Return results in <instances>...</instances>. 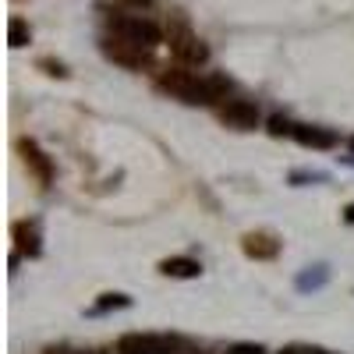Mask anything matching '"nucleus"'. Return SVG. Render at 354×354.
I'll list each match as a JSON object with an SVG mask.
<instances>
[{
	"mask_svg": "<svg viewBox=\"0 0 354 354\" xmlns=\"http://www.w3.org/2000/svg\"><path fill=\"white\" fill-rule=\"evenodd\" d=\"M192 344L177 333H124L117 354H188Z\"/></svg>",
	"mask_w": 354,
	"mask_h": 354,
	"instance_id": "nucleus-1",
	"label": "nucleus"
},
{
	"mask_svg": "<svg viewBox=\"0 0 354 354\" xmlns=\"http://www.w3.org/2000/svg\"><path fill=\"white\" fill-rule=\"evenodd\" d=\"M167 43H170V53L177 57L181 64H205L209 61V50L205 43L192 32V25L181 18V15H170V25H167Z\"/></svg>",
	"mask_w": 354,
	"mask_h": 354,
	"instance_id": "nucleus-2",
	"label": "nucleus"
},
{
	"mask_svg": "<svg viewBox=\"0 0 354 354\" xmlns=\"http://www.w3.org/2000/svg\"><path fill=\"white\" fill-rule=\"evenodd\" d=\"M110 32L124 36L138 46H149V50H156L163 43V32H160L156 21L142 18V15H124V11H110Z\"/></svg>",
	"mask_w": 354,
	"mask_h": 354,
	"instance_id": "nucleus-3",
	"label": "nucleus"
},
{
	"mask_svg": "<svg viewBox=\"0 0 354 354\" xmlns=\"http://www.w3.org/2000/svg\"><path fill=\"white\" fill-rule=\"evenodd\" d=\"M103 53H106V61L121 64V68H128V71H145V68L156 64L149 46H138V43H131V39H124V36H113V32L103 39Z\"/></svg>",
	"mask_w": 354,
	"mask_h": 354,
	"instance_id": "nucleus-4",
	"label": "nucleus"
},
{
	"mask_svg": "<svg viewBox=\"0 0 354 354\" xmlns=\"http://www.w3.org/2000/svg\"><path fill=\"white\" fill-rule=\"evenodd\" d=\"M220 121L227 128H238V131H255L262 124V117H259V106L248 103V100H238V96H230L227 103H220Z\"/></svg>",
	"mask_w": 354,
	"mask_h": 354,
	"instance_id": "nucleus-5",
	"label": "nucleus"
},
{
	"mask_svg": "<svg viewBox=\"0 0 354 354\" xmlns=\"http://www.w3.org/2000/svg\"><path fill=\"white\" fill-rule=\"evenodd\" d=\"M18 153H21V160H25L28 174H32L36 181L46 188V185L53 181V163H50V156L39 149V145H36L32 138H18Z\"/></svg>",
	"mask_w": 354,
	"mask_h": 354,
	"instance_id": "nucleus-6",
	"label": "nucleus"
},
{
	"mask_svg": "<svg viewBox=\"0 0 354 354\" xmlns=\"http://www.w3.org/2000/svg\"><path fill=\"white\" fill-rule=\"evenodd\" d=\"M241 252L248 259H255V262H270V259L280 255V241H277V234H270V230H252V234L241 238Z\"/></svg>",
	"mask_w": 354,
	"mask_h": 354,
	"instance_id": "nucleus-7",
	"label": "nucleus"
},
{
	"mask_svg": "<svg viewBox=\"0 0 354 354\" xmlns=\"http://www.w3.org/2000/svg\"><path fill=\"white\" fill-rule=\"evenodd\" d=\"M11 238H15V248L21 255H28V259H36L43 252V245H39V223L36 220H18L11 227Z\"/></svg>",
	"mask_w": 354,
	"mask_h": 354,
	"instance_id": "nucleus-8",
	"label": "nucleus"
},
{
	"mask_svg": "<svg viewBox=\"0 0 354 354\" xmlns=\"http://www.w3.org/2000/svg\"><path fill=\"white\" fill-rule=\"evenodd\" d=\"M290 138L308 145V149H333V145H337V135L330 128H319V124H294Z\"/></svg>",
	"mask_w": 354,
	"mask_h": 354,
	"instance_id": "nucleus-9",
	"label": "nucleus"
},
{
	"mask_svg": "<svg viewBox=\"0 0 354 354\" xmlns=\"http://www.w3.org/2000/svg\"><path fill=\"white\" fill-rule=\"evenodd\" d=\"M160 273L170 277V280H195L202 273V262L192 259V255H170L160 262Z\"/></svg>",
	"mask_w": 354,
	"mask_h": 354,
	"instance_id": "nucleus-10",
	"label": "nucleus"
},
{
	"mask_svg": "<svg viewBox=\"0 0 354 354\" xmlns=\"http://www.w3.org/2000/svg\"><path fill=\"white\" fill-rule=\"evenodd\" d=\"M8 39H11V46L18 50V46H28V43H32V28H28V21L25 18H11L8 21Z\"/></svg>",
	"mask_w": 354,
	"mask_h": 354,
	"instance_id": "nucleus-11",
	"label": "nucleus"
},
{
	"mask_svg": "<svg viewBox=\"0 0 354 354\" xmlns=\"http://www.w3.org/2000/svg\"><path fill=\"white\" fill-rule=\"evenodd\" d=\"M128 305H131V298H128V294L113 290V294H103V298L93 305V315H103V312H110V308H128Z\"/></svg>",
	"mask_w": 354,
	"mask_h": 354,
	"instance_id": "nucleus-12",
	"label": "nucleus"
},
{
	"mask_svg": "<svg viewBox=\"0 0 354 354\" xmlns=\"http://www.w3.org/2000/svg\"><path fill=\"white\" fill-rule=\"evenodd\" d=\"M36 68H39V71H46V75H53V78H68V68H64L61 61H53V57H39Z\"/></svg>",
	"mask_w": 354,
	"mask_h": 354,
	"instance_id": "nucleus-13",
	"label": "nucleus"
},
{
	"mask_svg": "<svg viewBox=\"0 0 354 354\" xmlns=\"http://www.w3.org/2000/svg\"><path fill=\"white\" fill-rule=\"evenodd\" d=\"M270 135H277V138H290L294 135V121H287V117H270Z\"/></svg>",
	"mask_w": 354,
	"mask_h": 354,
	"instance_id": "nucleus-14",
	"label": "nucleus"
},
{
	"mask_svg": "<svg viewBox=\"0 0 354 354\" xmlns=\"http://www.w3.org/2000/svg\"><path fill=\"white\" fill-rule=\"evenodd\" d=\"M280 354H326V351H322V347H308V344H290Z\"/></svg>",
	"mask_w": 354,
	"mask_h": 354,
	"instance_id": "nucleus-15",
	"label": "nucleus"
},
{
	"mask_svg": "<svg viewBox=\"0 0 354 354\" xmlns=\"http://www.w3.org/2000/svg\"><path fill=\"white\" fill-rule=\"evenodd\" d=\"M227 354H266L259 344H234V347H227Z\"/></svg>",
	"mask_w": 354,
	"mask_h": 354,
	"instance_id": "nucleus-16",
	"label": "nucleus"
},
{
	"mask_svg": "<svg viewBox=\"0 0 354 354\" xmlns=\"http://www.w3.org/2000/svg\"><path fill=\"white\" fill-rule=\"evenodd\" d=\"M46 354H100V351H71V347H50Z\"/></svg>",
	"mask_w": 354,
	"mask_h": 354,
	"instance_id": "nucleus-17",
	"label": "nucleus"
},
{
	"mask_svg": "<svg viewBox=\"0 0 354 354\" xmlns=\"http://www.w3.org/2000/svg\"><path fill=\"white\" fill-rule=\"evenodd\" d=\"M121 4H128V8H138V11H142V8H153L156 0H121Z\"/></svg>",
	"mask_w": 354,
	"mask_h": 354,
	"instance_id": "nucleus-18",
	"label": "nucleus"
},
{
	"mask_svg": "<svg viewBox=\"0 0 354 354\" xmlns=\"http://www.w3.org/2000/svg\"><path fill=\"white\" fill-rule=\"evenodd\" d=\"M344 223H351V227H354V202H351L347 209H344Z\"/></svg>",
	"mask_w": 354,
	"mask_h": 354,
	"instance_id": "nucleus-19",
	"label": "nucleus"
},
{
	"mask_svg": "<svg viewBox=\"0 0 354 354\" xmlns=\"http://www.w3.org/2000/svg\"><path fill=\"white\" fill-rule=\"evenodd\" d=\"M351 153H354V138H351Z\"/></svg>",
	"mask_w": 354,
	"mask_h": 354,
	"instance_id": "nucleus-20",
	"label": "nucleus"
}]
</instances>
